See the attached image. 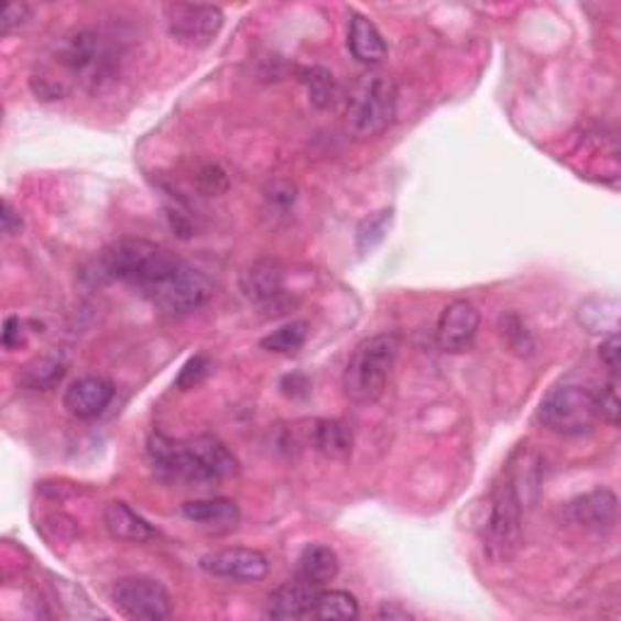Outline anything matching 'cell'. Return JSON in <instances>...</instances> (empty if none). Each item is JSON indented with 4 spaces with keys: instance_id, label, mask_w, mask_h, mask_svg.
I'll list each match as a JSON object with an SVG mask.
<instances>
[{
    "instance_id": "cell-1",
    "label": "cell",
    "mask_w": 621,
    "mask_h": 621,
    "mask_svg": "<svg viewBox=\"0 0 621 621\" xmlns=\"http://www.w3.org/2000/svg\"><path fill=\"white\" fill-rule=\"evenodd\" d=\"M112 280L129 284L163 314L183 316L205 306L214 286L185 260L153 241L122 238L105 248L100 258Z\"/></svg>"
},
{
    "instance_id": "cell-2",
    "label": "cell",
    "mask_w": 621,
    "mask_h": 621,
    "mask_svg": "<svg viewBox=\"0 0 621 621\" xmlns=\"http://www.w3.org/2000/svg\"><path fill=\"white\" fill-rule=\"evenodd\" d=\"M117 66L115 37L102 30H76L56 44L54 74L32 78L34 83L40 80V88L34 90L46 100L64 98L74 86L98 90L117 76Z\"/></svg>"
},
{
    "instance_id": "cell-3",
    "label": "cell",
    "mask_w": 621,
    "mask_h": 621,
    "mask_svg": "<svg viewBox=\"0 0 621 621\" xmlns=\"http://www.w3.org/2000/svg\"><path fill=\"white\" fill-rule=\"evenodd\" d=\"M153 471L168 483L207 488L238 473V461L221 439L199 435L189 439H171L153 435L149 439Z\"/></svg>"
},
{
    "instance_id": "cell-4",
    "label": "cell",
    "mask_w": 621,
    "mask_h": 621,
    "mask_svg": "<svg viewBox=\"0 0 621 621\" xmlns=\"http://www.w3.org/2000/svg\"><path fill=\"white\" fill-rule=\"evenodd\" d=\"M399 350L401 340L393 333H381L357 345L342 372L345 399L355 405H372L384 396Z\"/></svg>"
},
{
    "instance_id": "cell-5",
    "label": "cell",
    "mask_w": 621,
    "mask_h": 621,
    "mask_svg": "<svg viewBox=\"0 0 621 621\" xmlns=\"http://www.w3.org/2000/svg\"><path fill=\"white\" fill-rule=\"evenodd\" d=\"M399 112V86L386 74H364L352 86L345 127L355 139L381 137Z\"/></svg>"
},
{
    "instance_id": "cell-6",
    "label": "cell",
    "mask_w": 621,
    "mask_h": 621,
    "mask_svg": "<svg viewBox=\"0 0 621 621\" xmlns=\"http://www.w3.org/2000/svg\"><path fill=\"white\" fill-rule=\"evenodd\" d=\"M522 495L518 483L505 479L495 486L481 522L483 548L493 560H508L522 544Z\"/></svg>"
},
{
    "instance_id": "cell-7",
    "label": "cell",
    "mask_w": 621,
    "mask_h": 621,
    "mask_svg": "<svg viewBox=\"0 0 621 621\" xmlns=\"http://www.w3.org/2000/svg\"><path fill=\"white\" fill-rule=\"evenodd\" d=\"M542 423L558 435H585L590 433L595 423L600 421L597 415L595 391L582 384H560L546 393L540 408Z\"/></svg>"
},
{
    "instance_id": "cell-8",
    "label": "cell",
    "mask_w": 621,
    "mask_h": 621,
    "mask_svg": "<svg viewBox=\"0 0 621 621\" xmlns=\"http://www.w3.org/2000/svg\"><path fill=\"white\" fill-rule=\"evenodd\" d=\"M168 34L189 50H205L224 28V13L217 6L171 3L163 8Z\"/></svg>"
},
{
    "instance_id": "cell-9",
    "label": "cell",
    "mask_w": 621,
    "mask_h": 621,
    "mask_svg": "<svg viewBox=\"0 0 621 621\" xmlns=\"http://www.w3.org/2000/svg\"><path fill=\"white\" fill-rule=\"evenodd\" d=\"M112 600L127 619L163 621L173 614L168 590L153 578H122L112 588Z\"/></svg>"
},
{
    "instance_id": "cell-10",
    "label": "cell",
    "mask_w": 621,
    "mask_h": 621,
    "mask_svg": "<svg viewBox=\"0 0 621 621\" xmlns=\"http://www.w3.org/2000/svg\"><path fill=\"white\" fill-rule=\"evenodd\" d=\"M199 568L209 573V576L214 578L258 582L268 576L270 560L265 554L258 552V548L231 546V548H219V552L201 556Z\"/></svg>"
},
{
    "instance_id": "cell-11",
    "label": "cell",
    "mask_w": 621,
    "mask_h": 621,
    "mask_svg": "<svg viewBox=\"0 0 621 621\" xmlns=\"http://www.w3.org/2000/svg\"><path fill=\"white\" fill-rule=\"evenodd\" d=\"M481 328V314L471 302L466 298H457V302L447 304L442 308L435 338L439 350L459 355L466 352L473 345L476 336H479Z\"/></svg>"
},
{
    "instance_id": "cell-12",
    "label": "cell",
    "mask_w": 621,
    "mask_h": 621,
    "mask_svg": "<svg viewBox=\"0 0 621 621\" xmlns=\"http://www.w3.org/2000/svg\"><path fill=\"white\" fill-rule=\"evenodd\" d=\"M112 399H115V386L110 381L102 377H83L76 379L74 384H68L64 393V408L70 415L90 421V417H98L100 413H105Z\"/></svg>"
},
{
    "instance_id": "cell-13",
    "label": "cell",
    "mask_w": 621,
    "mask_h": 621,
    "mask_svg": "<svg viewBox=\"0 0 621 621\" xmlns=\"http://www.w3.org/2000/svg\"><path fill=\"white\" fill-rule=\"evenodd\" d=\"M241 290L258 306H277L284 298V270L277 260H258L241 277Z\"/></svg>"
},
{
    "instance_id": "cell-14",
    "label": "cell",
    "mask_w": 621,
    "mask_h": 621,
    "mask_svg": "<svg viewBox=\"0 0 621 621\" xmlns=\"http://www.w3.org/2000/svg\"><path fill=\"white\" fill-rule=\"evenodd\" d=\"M570 515L576 524L592 532H609L614 530L617 518H619V500L612 491H592L585 493L582 498L573 500L570 503Z\"/></svg>"
},
{
    "instance_id": "cell-15",
    "label": "cell",
    "mask_w": 621,
    "mask_h": 621,
    "mask_svg": "<svg viewBox=\"0 0 621 621\" xmlns=\"http://www.w3.org/2000/svg\"><path fill=\"white\" fill-rule=\"evenodd\" d=\"M105 527L115 540L131 542V544H149L159 536L151 524L143 520L137 510H131L124 500H112V503H107Z\"/></svg>"
},
{
    "instance_id": "cell-16",
    "label": "cell",
    "mask_w": 621,
    "mask_h": 621,
    "mask_svg": "<svg viewBox=\"0 0 621 621\" xmlns=\"http://www.w3.org/2000/svg\"><path fill=\"white\" fill-rule=\"evenodd\" d=\"M338 556L326 544H308L296 560V578L310 585L314 590L326 588L328 582L338 578Z\"/></svg>"
},
{
    "instance_id": "cell-17",
    "label": "cell",
    "mask_w": 621,
    "mask_h": 621,
    "mask_svg": "<svg viewBox=\"0 0 621 621\" xmlns=\"http://www.w3.org/2000/svg\"><path fill=\"white\" fill-rule=\"evenodd\" d=\"M183 518L199 524L207 530H233L241 522V510L238 503L229 498H207V500H189L183 505Z\"/></svg>"
},
{
    "instance_id": "cell-18",
    "label": "cell",
    "mask_w": 621,
    "mask_h": 621,
    "mask_svg": "<svg viewBox=\"0 0 621 621\" xmlns=\"http://www.w3.org/2000/svg\"><path fill=\"white\" fill-rule=\"evenodd\" d=\"M348 50L360 64H381L389 54V46L381 37V32L369 18L352 13L350 28H348Z\"/></svg>"
},
{
    "instance_id": "cell-19",
    "label": "cell",
    "mask_w": 621,
    "mask_h": 621,
    "mask_svg": "<svg viewBox=\"0 0 621 621\" xmlns=\"http://www.w3.org/2000/svg\"><path fill=\"white\" fill-rule=\"evenodd\" d=\"M318 590L310 585L294 578L292 582L282 585V588L270 595L268 602V617L272 619H310V609H314V597Z\"/></svg>"
},
{
    "instance_id": "cell-20",
    "label": "cell",
    "mask_w": 621,
    "mask_h": 621,
    "mask_svg": "<svg viewBox=\"0 0 621 621\" xmlns=\"http://www.w3.org/2000/svg\"><path fill=\"white\" fill-rule=\"evenodd\" d=\"M308 442L326 459L345 461L352 454V429L340 421H314L308 425Z\"/></svg>"
},
{
    "instance_id": "cell-21",
    "label": "cell",
    "mask_w": 621,
    "mask_h": 621,
    "mask_svg": "<svg viewBox=\"0 0 621 621\" xmlns=\"http://www.w3.org/2000/svg\"><path fill=\"white\" fill-rule=\"evenodd\" d=\"M64 377H66L64 357L56 352H46L20 367L18 384L28 391H52L62 384Z\"/></svg>"
},
{
    "instance_id": "cell-22",
    "label": "cell",
    "mask_w": 621,
    "mask_h": 621,
    "mask_svg": "<svg viewBox=\"0 0 621 621\" xmlns=\"http://www.w3.org/2000/svg\"><path fill=\"white\" fill-rule=\"evenodd\" d=\"M360 617V604H357L355 595L345 590H318L314 597V609H310V619H357Z\"/></svg>"
},
{
    "instance_id": "cell-23",
    "label": "cell",
    "mask_w": 621,
    "mask_h": 621,
    "mask_svg": "<svg viewBox=\"0 0 621 621\" xmlns=\"http://www.w3.org/2000/svg\"><path fill=\"white\" fill-rule=\"evenodd\" d=\"M308 338V324L306 320H292L282 328H277L274 333H270L268 338H262L260 345L270 352H280V355H290L304 348V342Z\"/></svg>"
},
{
    "instance_id": "cell-24",
    "label": "cell",
    "mask_w": 621,
    "mask_h": 621,
    "mask_svg": "<svg viewBox=\"0 0 621 621\" xmlns=\"http://www.w3.org/2000/svg\"><path fill=\"white\" fill-rule=\"evenodd\" d=\"M306 88L310 95V102L320 110H328V107H336L338 102V86H336V78H333L330 70L326 68H308L306 70Z\"/></svg>"
},
{
    "instance_id": "cell-25",
    "label": "cell",
    "mask_w": 621,
    "mask_h": 621,
    "mask_svg": "<svg viewBox=\"0 0 621 621\" xmlns=\"http://www.w3.org/2000/svg\"><path fill=\"white\" fill-rule=\"evenodd\" d=\"M209 369H211L209 357L207 355H195L193 360H187L185 367L181 369V374H177V379H175V386L181 391L195 389L197 384L205 381V377L209 374Z\"/></svg>"
},
{
    "instance_id": "cell-26",
    "label": "cell",
    "mask_w": 621,
    "mask_h": 621,
    "mask_svg": "<svg viewBox=\"0 0 621 621\" xmlns=\"http://www.w3.org/2000/svg\"><path fill=\"white\" fill-rule=\"evenodd\" d=\"M595 403H597V415L600 421L609 425H619V393H617V381L607 386L595 389Z\"/></svg>"
},
{
    "instance_id": "cell-27",
    "label": "cell",
    "mask_w": 621,
    "mask_h": 621,
    "mask_svg": "<svg viewBox=\"0 0 621 621\" xmlns=\"http://www.w3.org/2000/svg\"><path fill=\"white\" fill-rule=\"evenodd\" d=\"M197 185L205 195H221L229 189V177L219 168V165H205L197 173Z\"/></svg>"
},
{
    "instance_id": "cell-28",
    "label": "cell",
    "mask_w": 621,
    "mask_h": 621,
    "mask_svg": "<svg viewBox=\"0 0 621 621\" xmlns=\"http://www.w3.org/2000/svg\"><path fill=\"white\" fill-rule=\"evenodd\" d=\"M30 15H32V10H30L28 3H10V6H6L3 20H0V32H3V37H8V34H13L20 28H25Z\"/></svg>"
},
{
    "instance_id": "cell-29",
    "label": "cell",
    "mask_w": 621,
    "mask_h": 621,
    "mask_svg": "<svg viewBox=\"0 0 621 621\" xmlns=\"http://www.w3.org/2000/svg\"><path fill=\"white\" fill-rule=\"evenodd\" d=\"M389 221H391V211H379L377 217L367 219V221L360 226V231H357V238H360V243L364 241L367 236H372L374 243H379L381 238H384V231H386V224H389Z\"/></svg>"
},
{
    "instance_id": "cell-30",
    "label": "cell",
    "mask_w": 621,
    "mask_h": 621,
    "mask_svg": "<svg viewBox=\"0 0 621 621\" xmlns=\"http://www.w3.org/2000/svg\"><path fill=\"white\" fill-rule=\"evenodd\" d=\"M600 357H602V362L607 364L609 372L617 377L619 374V367H621V345H619L617 333H612V336H609L600 345Z\"/></svg>"
},
{
    "instance_id": "cell-31",
    "label": "cell",
    "mask_w": 621,
    "mask_h": 621,
    "mask_svg": "<svg viewBox=\"0 0 621 621\" xmlns=\"http://www.w3.org/2000/svg\"><path fill=\"white\" fill-rule=\"evenodd\" d=\"M20 345H25V330H22V320L18 316H8L3 326V348L18 350Z\"/></svg>"
},
{
    "instance_id": "cell-32",
    "label": "cell",
    "mask_w": 621,
    "mask_h": 621,
    "mask_svg": "<svg viewBox=\"0 0 621 621\" xmlns=\"http://www.w3.org/2000/svg\"><path fill=\"white\" fill-rule=\"evenodd\" d=\"M0 221H3L6 236H18L22 231V217L10 199H3V214H0Z\"/></svg>"
},
{
    "instance_id": "cell-33",
    "label": "cell",
    "mask_w": 621,
    "mask_h": 621,
    "mask_svg": "<svg viewBox=\"0 0 621 621\" xmlns=\"http://www.w3.org/2000/svg\"><path fill=\"white\" fill-rule=\"evenodd\" d=\"M379 619H411V614L405 612V609H399V607H384L379 612Z\"/></svg>"
}]
</instances>
